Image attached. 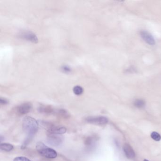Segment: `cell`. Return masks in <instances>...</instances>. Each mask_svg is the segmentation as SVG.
Segmentation results:
<instances>
[{
    "mask_svg": "<svg viewBox=\"0 0 161 161\" xmlns=\"http://www.w3.org/2000/svg\"><path fill=\"white\" fill-rule=\"evenodd\" d=\"M22 127L23 129L28 134V137L32 138L37 132L38 124L37 120L34 118L26 116L22 121Z\"/></svg>",
    "mask_w": 161,
    "mask_h": 161,
    "instance_id": "obj_1",
    "label": "cell"
},
{
    "mask_svg": "<svg viewBox=\"0 0 161 161\" xmlns=\"http://www.w3.org/2000/svg\"><path fill=\"white\" fill-rule=\"evenodd\" d=\"M13 161H31L28 158L24 157H18L14 158Z\"/></svg>",
    "mask_w": 161,
    "mask_h": 161,
    "instance_id": "obj_14",
    "label": "cell"
},
{
    "mask_svg": "<svg viewBox=\"0 0 161 161\" xmlns=\"http://www.w3.org/2000/svg\"><path fill=\"white\" fill-rule=\"evenodd\" d=\"M144 161H149V160H146V159H145V160H144Z\"/></svg>",
    "mask_w": 161,
    "mask_h": 161,
    "instance_id": "obj_18",
    "label": "cell"
},
{
    "mask_svg": "<svg viewBox=\"0 0 161 161\" xmlns=\"http://www.w3.org/2000/svg\"><path fill=\"white\" fill-rule=\"evenodd\" d=\"M62 70L64 72H66V73H69L71 71V69H70L69 67L67 66H63L62 67Z\"/></svg>",
    "mask_w": 161,
    "mask_h": 161,
    "instance_id": "obj_16",
    "label": "cell"
},
{
    "mask_svg": "<svg viewBox=\"0 0 161 161\" xmlns=\"http://www.w3.org/2000/svg\"><path fill=\"white\" fill-rule=\"evenodd\" d=\"M145 102L143 100H136L134 103V104L136 107L138 108H142L145 106Z\"/></svg>",
    "mask_w": 161,
    "mask_h": 161,
    "instance_id": "obj_11",
    "label": "cell"
},
{
    "mask_svg": "<svg viewBox=\"0 0 161 161\" xmlns=\"http://www.w3.org/2000/svg\"><path fill=\"white\" fill-rule=\"evenodd\" d=\"M140 35L142 39L150 45H154L155 40L151 34L146 31H142L140 32Z\"/></svg>",
    "mask_w": 161,
    "mask_h": 161,
    "instance_id": "obj_7",
    "label": "cell"
},
{
    "mask_svg": "<svg viewBox=\"0 0 161 161\" xmlns=\"http://www.w3.org/2000/svg\"><path fill=\"white\" fill-rule=\"evenodd\" d=\"M0 103L1 104H6L8 103V101L5 98H1L0 99Z\"/></svg>",
    "mask_w": 161,
    "mask_h": 161,
    "instance_id": "obj_17",
    "label": "cell"
},
{
    "mask_svg": "<svg viewBox=\"0 0 161 161\" xmlns=\"http://www.w3.org/2000/svg\"><path fill=\"white\" fill-rule=\"evenodd\" d=\"M73 91L76 95L79 96V95H81L83 93L84 89L80 86H76L74 87Z\"/></svg>",
    "mask_w": 161,
    "mask_h": 161,
    "instance_id": "obj_12",
    "label": "cell"
},
{
    "mask_svg": "<svg viewBox=\"0 0 161 161\" xmlns=\"http://www.w3.org/2000/svg\"><path fill=\"white\" fill-rule=\"evenodd\" d=\"M86 121L89 124L95 125H104L107 124L108 120L104 116L88 117L86 118Z\"/></svg>",
    "mask_w": 161,
    "mask_h": 161,
    "instance_id": "obj_3",
    "label": "cell"
},
{
    "mask_svg": "<svg viewBox=\"0 0 161 161\" xmlns=\"http://www.w3.org/2000/svg\"><path fill=\"white\" fill-rule=\"evenodd\" d=\"M48 132L51 134L62 135L66 132V128L64 127H52L48 129Z\"/></svg>",
    "mask_w": 161,
    "mask_h": 161,
    "instance_id": "obj_9",
    "label": "cell"
},
{
    "mask_svg": "<svg viewBox=\"0 0 161 161\" xmlns=\"http://www.w3.org/2000/svg\"><path fill=\"white\" fill-rule=\"evenodd\" d=\"M0 148L1 150L6 151V152H10L14 148L12 144L9 143H1L0 145Z\"/></svg>",
    "mask_w": 161,
    "mask_h": 161,
    "instance_id": "obj_10",
    "label": "cell"
},
{
    "mask_svg": "<svg viewBox=\"0 0 161 161\" xmlns=\"http://www.w3.org/2000/svg\"><path fill=\"white\" fill-rule=\"evenodd\" d=\"M123 150L125 154L128 159H132L135 157V152L134 151L132 147L129 144H125L123 146Z\"/></svg>",
    "mask_w": 161,
    "mask_h": 161,
    "instance_id": "obj_8",
    "label": "cell"
},
{
    "mask_svg": "<svg viewBox=\"0 0 161 161\" xmlns=\"http://www.w3.org/2000/svg\"><path fill=\"white\" fill-rule=\"evenodd\" d=\"M37 149L38 152L42 156L49 159H54L57 157V152L53 149L47 147L41 142L37 144Z\"/></svg>",
    "mask_w": 161,
    "mask_h": 161,
    "instance_id": "obj_2",
    "label": "cell"
},
{
    "mask_svg": "<svg viewBox=\"0 0 161 161\" xmlns=\"http://www.w3.org/2000/svg\"><path fill=\"white\" fill-rule=\"evenodd\" d=\"M151 138L156 141H159L161 140V135L157 132H154L151 133Z\"/></svg>",
    "mask_w": 161,
    "mask_h": 161,
    "instance_id": "obj_13",
    "label": "cell"
},
{
    "mask_svg": "<svg viewBox=\"0 0 161 161\" xmlns=\"http://www.w3.org/2000/svg\"><path fill=\"white\" fill-rule=\"evenodd\" d=\"M32 105L30 103H25L17 108V112L20 115L28 114L32 110Z\"/></svg>",
    "mask_w": 161,
    "mask_h": 161,
    "instance_id": "obj_5",
    "label": "cell"
},
{
    "mask_svg": "<svg viewBox=\"0 0 161 161\" xmlns=\"http://www.w3.org/2000/svg\"><path fill=\"white\" fill-rule=\"evenodd\" d=\"M63 137L60 135L50 134L47 137L48 143L53 146H57L60 145L63 142Z\"/></svg>",
    "mask_w": 161,
    "mask_h": 161,
    "instance_id": "obj_4",
    "label": "cell"
},
{
    "mask_svg": "<svg viewBox=\"0 0 161 161\" xmlns=\"http://www.w3.org/2000/svg\"><path fill=\"white\" fill-rule=\"evenodd\" d=\"M94 140L92 137H87L86 140V141H85V143H86V146H90V145H92L93 143H94Z\"/></svg>",
    "mask_w": 161,
    "mask_h": 161,
    "instance_id": "obj_15",
    "label": "cell"
},
{
    "mask_svg": "<svg viewBox=\"0 0 161 161\" xmlns=\"http://www.w3.org/2000/svg\"><path fill=\"white\" fill-rule=\"evenodd\" d=\"M20 37L22 38L29 40L33 43H37L38 42L37 37L34 33L30 31L23 32L20 34Z\"/></svg>",
    "mask_w": 161,
    "mask_h": 161,
    "instance_id": "obj_6",
    "label": "cell"
}]
</instances>
